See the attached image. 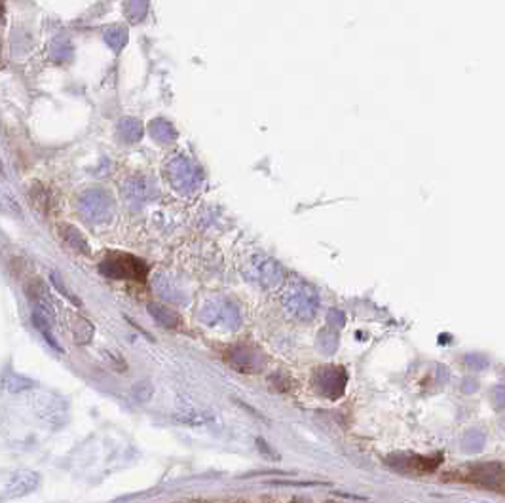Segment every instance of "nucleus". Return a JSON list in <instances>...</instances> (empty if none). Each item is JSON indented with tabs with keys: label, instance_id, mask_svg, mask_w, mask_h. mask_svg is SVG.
Instances as JSON below:
<instances>
[{
	"label": "nucleus",
	"instance_id": "1",
	"mask_svg": "<svg viewBox=\"0 0 505 503\" xmlns=\"http://www.w3.org/2000/svg\"><path fill=\"white\" fill-rule=\"evenodd\" d=\"M283 306L292 317H297L300 321H310L319 308V298L311 287L304 283H295L283 295Z\"/></svg>",
	"mask_w": 505,
	"mask_h": 503
},
{
	"label": "nucleus",
	"instance_id": "2",
	"mask_svg": "<svg viewBox=\"0 0 505 503\" xmlns=\"http://www.w3.org/2000/svg\"><path fill=\"white\" fill-rule=\"evenodd\" d=\"M462 480H468L471 485L488 488V490L505 494V466L499 461H490V463H477L469 467V471L460 477Z\"/></svg>",
	"mask_w": 505,
	"mask_h": 503
},
{
	"label": "nucleus",
	"instance_id": "3",
	"mask_svg": "<svg viewBox=\"0 0 505 503\" xmlns=\"http://www.w3.org/2000/svg\"><path fill=\"white\" fill-rule=\"evenodd\" d=\"M101 272L112 279H137L143 281L146 276V264L131 255L110 256L101 264Z\"/></svg>",
	"mask_w": 505,
	"mask_h": 503
},
{
	"label": "nucleus",
	"instance_id": "4",
	"mask_svg": "<svg viewBox=\"0 0 505 503\" xmlns=\"http://www.w3.org/2000/svg\"><path fill=\"white\" fill-rule=\"evenodd\" d=\"M316 389L327 399H336L344 393V388L347 384L346 370L342 367H321L316 372Z\"/></svg>",
	"mask_w": 505,
	"mask_h": 503
},
{
	"label": "nucleus",
	"instance_id": "5",
	"mask_svg": "<svg viewBox=\"0 0 505 503\" xmlns=\"http://www.w3.org/2000/svg\"><path fill=\"white\" fill-rule=\"evenodd\" d=\"M226 363L239 372H259L264 367V355L256 348L247 344L234 345L225 355Z\"/></svg>",
	"mask_w": 505,
	"mask_h": 503
},
{
	"label": "nucleus",
	"instance_id": "6",
	"mask_svg": "<svg viewBox=\"0 0 505 503\" xmlns=\"http://www.w3.org/2000/svg\"><path fill=\"white\" fill-rule=\"evenodd\" d=\"M201 319L209 327L230 329V331L239 327V323H242L237 309L228 302H220V300L207 304L203 312H201Z\"/></svg>",
	"mask_w": 505,
	"mask_h": 503
},
{
	"label": "nucleus",
	"instance_id": "7",
	"mask_svg": "<svg viewBox=\"0 0 505 503\" xmlns=\"http://www.w3.org/2000/svg\"><path fill=\"white\" fill-rule=\"evenodd\" d=\"M40 485V477L32 471H16L10 475V479L6 480L4 486V497H21L31 494L37 486Z\"/></svg>",
	"mask_w": 505,
	"mask_h": 503
},
{
	"label": "nucleus",
	"instance_id": "8",
	"mask_svg": "<svg viewBox=\"0 0 505 503\" xmlns=\"http://www.w3.org/2000/svg\"><path fill=\"white\" fill-rule=\"evenodd\" d=\"M443 461V454L435 456H407L403 460L396 461V467L403 473H414V475H426L432 473L439 467V463Z\"/></svg>",
	"mask_w": 505,
	"mask_h": 503
},
{
	"label": "nucleus",
	"instance_id": "9",
	"mask_svg": "<svg viewBox=\"0 0 505 503\" xmlns=\"http://www.w3.org/2000/svg\"><path fill=\"white\" fill-rule=\"evenodd\" d=\"M249 276L253 281L264 287H275L281 281V278H283L281 268L274 261H268V259H264V261L259 259V261L253 262V270L249 272Z\"/></svg>",
	"mask_w": 505,
	"mask_h": 503
},
{
	"label": "nucleus",
	"instance_id": "10",
	"mask_svg": "<svg viewBox=\"0 0 505 503\" xmlns=\"http://www.w3.org/2000/svg\"><path fill=\"white\" fill-rule=\"evenodd\" d=\"M148 314H150V316L154 317V321L160 323L162 327L175 329L181 325V317L177 316L171 308H164V306H160V304H150V306H148Z\"/></svg>",
	"mask_w": 505,
	"mask_h": 503
}]
</instances>
